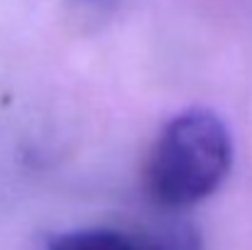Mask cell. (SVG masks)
<instances>
[{"instance_id":"3957f363","label":"cell","mask_w":252,"mask_h":250,"mask_svg":"<svg viewBox=\"0 0 252 250\" xmlns=\"http://www.w3.org/2000/svg\"><path fill=\"white\" fill-rule=\"evenodd\" d=\"M76 7H81V10H91V12H100V10H108V7H113L118 0H71Z\"/></svg>"},{"instance_id":"7a4b0ae2","label":"cell","mask_w":252,"mask_h":250,"mask_svg":"<svg viewBox=\"0 0 252 250\" xmlns=\"http://www.w3.org/2000/svg\"><path fill=\"white\" fill-rule=\"evenodd\" d=\"M44 250H203L191 226L171 223L147 231L118 226H81L47 238Z\"/></svg>"},{"instance_id":"6da1fadb","label":"cell","mask_w":252,"mask_h":250,"mask_svg":"<svg viewBox=\"0 0 252 250\" xmlns=\"http://www.w3.org/2000/svg\"><path fill=\"white\" fill-rule=\"evenodd\" d=\"M233 167V135L211 108H186L171 115L152 140L142 189L164 211L191 209L213 196Z\"/></svg>"}]
</instances>
